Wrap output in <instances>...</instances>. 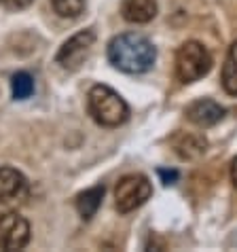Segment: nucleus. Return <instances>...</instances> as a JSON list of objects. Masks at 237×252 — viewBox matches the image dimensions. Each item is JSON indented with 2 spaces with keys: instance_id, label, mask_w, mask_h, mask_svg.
Wrapping results in <instances>:
<instances>
[{
  "instance_id": "17",
  "label": "nucleus",
  "mask_w": 237,
  "mask_h": 252,
  "mask_svg": "<svg viewBox=\"0 0 237 252\" xmlns=\"http://www.w3.org/2000/svg\"><path fill=\"white\" fill-rule=\"evenodd\" d=\"M231 180H233V185L237 187V157L233 159V163H231Z\"/></svg>"
},
{
  "instance_id": "4",
  "label": "nucleus",
  "mask_w": 237,
  "mask_h": 252,
  "mask_svg": "<svg viewBox=\"0 0 237 252\" xmlns=\"http://www.w3.org/2000/svg\"><path fill=\"white\" fill-rule=\"evenodd\" d=\"M152 195V185L144 174H127L115 187V206L121 214H129L144 206Z\"/></svg>"
},
{
  "instance_id": "10",
  "label": "nucleus",
  "mask_w": 237,
  "mask_h": 252,
  "mask_svg": "<svg viewBox=\"0 0 237 252\" xmlns=\"http://www.w3.org/2000/svg\"><path fill=\"white\" fill-rule=\"evenodd\" d=\"M172 146H174V151L178 153V157L180 159H197L201 157L206 153L207 149V140L204 136H199V134H189V131H180V134L174 136L172 140Z\"/></svg>"
},
{
  "instance_id": "15",
  "label": "nucleus",
  "mask_w": 237,
  "mask_h": 252,
  "mask_svg": "<svg viewBox=\"0 0 237 252\" xmlns=\"http://www.w3.org/2000/svg\"><path fill=\"white\" fill-rule=\"evenodd\" d=\"M32 2L34 0H0V4L9 11H22V9H26V6H30Z\"/></svg>"
},
{
  "instance_id": "3",
  "label": "nucleus",
  "mask_w": 237,
  "mask_h": 252,
  "mask_svg": "<svg viewBox=\"0 0 237 252\" xmlns=\"http://www.w3.org/2000/svg\"><path fill=\"white\" fill-rule=\"evenodd\" d=\"M212 64L214 60L210 51L197 40H186L176 51V76L184 85H191V83L204 79L212 70Z\"/></svg>"
},
{
  "instance_id": "12",
  "label": "nucleus",
  "mask_w": 237,
  "mask_h": 252,
  "mask_svg": "<svg viewBox=\"0 0 237 252\" xmlns=\"http://www.w3.org/2000/svg\"><path fill=\"white\" fill-rule=\"evenodd\" d=\"M222 89L229 95H237V40L229 47L227 60L222 64V76H220Z\"/></svg>"
},
{
  "instance_id": "9",
  "label": "nucleus",
  "mask_w": 237,
  "mask_h": 252,
  "mask_svg": "<svg viewBox=\"0 0 237 252\" xmlns=\"http://www.w3.org/2000/svg\"><path fill=\"white\" fill-rule=\"evenodd\" d=\"M121 15L129 24H148L157 17V0H123Z\"/></svg>"
},
{
  "instance_id": "11",
  "label": "nucleus",
  "mask_w": 237,
  "mask_h": 252,
  "mask_svg": "<svg viewBox=\"0 0 237 252\" xmlns=\"http://www.w3.org/2000/svg\"><path fill=\"white\" fill-rule=\"evenodd\" d=\"M104 193H106L104 185H95V187H91V189H87V191H83V193L76 195L74 206H76V212L81 214V219H85V220L93 219L95 212L102 206Z\"/></svg>"
},
{
  "instance_id": "14",
  "label": "nucleus",
  "mask_w": 237,
  "mask_h": 252,
  "mask_svg": "<svg viewBox=\"0 0 237 252\" xmlns=\"http://www.w3.org/2000/svg\"><path fill=\"white\" fill-rule=\"evenodd\" d=\"M87 0H51L53 11L64 19H76L81 17V13L85 11Z\"/></svg>"
},
{
  "instance_id": "1",
  "label": "nucleus",
  "mask_w": 237,
  "mask_h": 252,
  "mask_svg": "<svg viewBox=\"0 0 237 252\" xmlns=\"http://www.w3.org/2000/svg\"><path fill=\"white\" fill-rule=\"evenodd\" d=\"M108 62L125 74H144L155 66L157 49L138 32H123L110 38L106 49Z\"/></svg>"
},
{
  "instance_id": "16",
  "label": "nucleus",
  "mask_w": 237,
  "mask_h": 252,
  "mask_svg": "<svg viewBox=\"0 0 237 252\" xmlns=\"http://www.w3.org/2000/svg\"><path fill=\"white\" fill-rule=\"evenodd\" d=\"M159 176H161L163 185H174L178 180V172L176 170H159Z\"/></svg>"
},
{
  "instance_id": "2",
  "label": "nucleus",
  "mask_w": 237,
  "mask_h": 252,
  "mask_svg": "<svg viewBox=\"0 0 237 252\" xmlns=\"http://www.w3.org/2000/svg\"><path fill=\"white\" fill-rule=\"evenodd\" d=\"M87 110L102 127H118L129 119L127 102L108 85H93L87 94Z\"/></svg>"
},
{
  "instance_id": "7",
  "label": "nucleus",
  "mask_w": 237,
  "mask_h": 252,
  "mask_svg": "<svg viewBox=\"0 0 237 252\" xmlns=\"http://www.w3.org/2000/svg\"><path fill=\"white\" fill-rule=\"evenodd\" d=\"M30 195L28 178L19 170L11 165L0 167V206H15L22 204Z\"/></svg>"
},
{
  "instance_id": "13",
  "label": "nucleus",
  "mask_w": 237,
  "mask_h": 252,
  "mask_svg": "<svg viewBox=\"0 0 237 252\" xmlns=\"http://www.w3.org/2000/svg\"><path fill=\"white\" fill-rule=\"evenodd\" d=\"M11 92L15 100H28L34 94V79L28 72H15L11 76Z\"/></svg>"
},
{
  "instance_id": "5",
  "label": "nucleus",
  "mask_w": 237,
  "mask_h": 252,
  "mask_svg": "<svg viewBox=\"0 0 237 252\" xmlns=\"http://www.w3.org/2000/svg\"><path fill=\"white\" fill-rule=\"evenodd\" d=\"M30 222L17 212H4L0 214V250L15 252L24 250L30 244Z\"/></svg>"
},
{
  "instance_id": "8",
  "label": "nucleus",
  "mask_w": 237,
  "mask_h": 252,
  "mask_svg": "<svg viewBox=\"0 0 237 252\" xmlns=\"http://www.w3.org/2000/svg\"><path fill=\"white\" fill-rule=\"evenodd\" d=\"M184 115L193 125H197V127H212V125L222 121L225 108H222L218 102L210 100V97H201V100H195L193 104L186 106Z\"/></svg>"
},
{
  "instance_id": "6",
  "label": "nucleus",
  "mask_w": 237,
  "mask_h": 252,
  "mask_svg": "<svg viewBox=\"0 0 237 252\" xmlns=\"http://www.w3.org/2000/svg\"><path fill=\"white\" fill-rule=\"evenodd\" d=\"M93 43H95V32L91 28L76 32L74 36H70L59 47L58 55H55V64H59L64 70H79L83 62L87 60Z\"/></svg>"
}]
</instances>
